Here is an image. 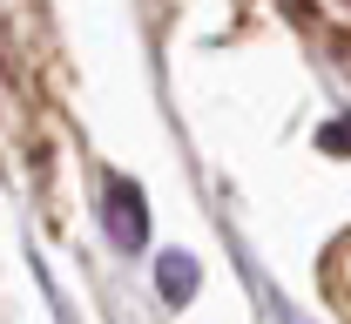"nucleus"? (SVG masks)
<instances>
[{"instance_id": "nucleus-1", "label": "nucleus", "mask_w": 351, "mask_h": 324, "mask_svg": "<svg viewBox=\"0 0 351 324\" xmlns=\"http://www.w3.org/2000/svg\"><path fill=\"white\" fill-rule=\"evenodd\" d=\"M101 216H108V236H115L122 250H142V236H149V203H142V189H135L129 176H108Z\"/></svg>"}, {"instance_id": "nucleus-2", "label": "nucleus", "mask_w": 351, "mask_h": 324, "mask_svg": "<svg viewBox=\"0 0 351 324\" xmlns=\"http://www.w3.org/2000/svg\"><path fill=\"white\" fill-rule=\"evenodd\" d=\"M189 290H196V264L169 250V257H162V297H169V304H182Z\"/></svg>"}, {"instance_id": "nucleus-3", "label": "nucleus", "mask_w": 351, "mask_h": 324, "mask_svg": "<svg viewBox=\"0 0 351 324\" xmlns=\"http://www.w3.org/2000/svg\"><path fill=\"white\" fill-rule=\"evenodd\" d=\"M345 7H351V0H345Z\"/></svg>"}]
</instances>
